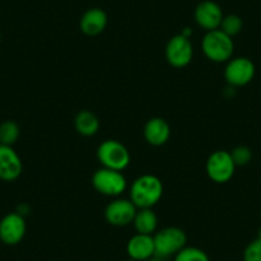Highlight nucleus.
Returning a JSON list of instances; mask_svg holds the SVG:
<instances>
[{"label":"nucleus","instance_id":"obj_4","mask_svg":"<svg viewBox=\"0 0 261 261\" xmlns=\"http://www.w3.org/2000/svg\"><path fill=\"white\" fill-rule=\"evenodd\" d=\"M96 156L101 167L114 170H124L130 163V154L127 147L117 140H105L99 145Z\"/></svg>","mask_w":261,"mask_h":261},{"label":"nucleus","instance_id":"obj_24","mask_svg":"<svg viewBox=\"0 0 261 261\" xmlns=\"http://www.w3.org/2000/svg\"><path fill=\"white\" fill-rule=\"evenodd\" d=\"M257 238H258V240L261 241V227H260V229H258V234H257Z\"/></svg>","mask_w":261,"mask_h":261},{"label":"nucleus","instance_id":"obj_13","mask_svg":"<svg viewBox=\"0 0 261 261\" xmlns=\"http://www.w3.org/2000/svg\"><path fill=\"white\" fill-rule=\"evenodd\" d=\"M170 125L160 117L150 118L144 127V137L151 146H163L170 139Z\"/></svg>","mask_w":261,"mask_h":261},{"label":"nucleus","instance_id":"obj_19","mask_svg":"<svg viewBox=\"0 0 261 261\" xmlns=\"http://www.w3.org/2000/svg\"><path fill=\"white\" fill-rule=\"evenodd\" d=\"M243 21L238 14H227L223 17V21L220 23L219 30H222L225 35L229 37H234L242 31Z\"/></svg>","mask_w":261,"mask_h":261},{"label":"nucleus","instance_id":"obj_11","mask_svg":"<svg viewBox=\"0 0 261 261\" xmlns=\"http://www.w3.org/2000/svg\"><path fill=\"white\" fill-rule=\"evenodd\" d=\"M223 9L213 0H204L195 9V21L205 31H213L220 27L223 21Z\"/></svg>","mask_w":261,"mask_h":261},{"label":"nucleus","instance_id":"obj_8","mask_svg":"<svg viewBox=\"0 0 261 261\" xmlns=\"http://www.w3.org/2000/svg\"><path fill=\"white\" fill-rule=\"evenodd\" d=\"M165 58L174 68H183L190 64L193 58V46L190 37L183 36L182 34L170 37L165 47Z\"/></svg>","mask_w":261,"mask_h":261},{"label":"nucleus","instance_id":"obj_20","mask_svg":"<svg viewBox=\"0 0 261 261\" xmlns=\"http://www.w3.org/2000/svg\"><path fill=\"white\" fill-rule=\"evenodd\" d=\"M174 261H210V258L201 248L186 246L174 256Z\"/></svg>","mask_w":261,"mask_h":261},{"label":"nucleus","instance_id":"obj_15","mask_svg":"<svg viewBox=\"0 0 261 261\" xmlns=\"http://www.w3.org/2000/svg\"><path fill=\"white\" fill-rule=\"evenodd\" d=\"M128 257L135 261H145L155 255L154 237L149 234L136 233L127 242Z\"/></svg>","mask_w":261,"mask_h":261},{"label":"nucleus","instance_id":"obj_22","mask_svg":"<svg viewBox=\"0 0 261 261\" xmlns=\"http://www.w3.org/2000/svg\"><path fill=\"white\" fill-rule=\"evenodd\" d=\"M243 261H261V241L258 238L246 246L243 251Z\"/></svg>","mask_w":261,"mask_h":261},{"label":"nucleus","instance_id":"obj_2","mask_svg":"<svg viewBox=\"0 0 261 261\" xmlns=\"http://www.w3.org/2000/svg\"><path fill=\"white\" fill-rule=\"evenodd\" d=\"M201 49L205 57L214 63H227L234 53V42L232 37L222 30H213L205 34L201 41Z\"/></svg>","mask_w":261,"mask_h":261},{"label":"nucleus","instance_id":"obj_16","mask_svg":"<svg viewBox=\"0 0 261 261\" xmlns=\"http://www.w3.org/2000/svg\"><path fill=\"white\" fill-rule=\"evenodd\" d=\"M74 128L81 136L91 137L97 134L100 128V120L91 110H81L74 118Z\"/></svg>","mask_w":261,"mask_h":261},{"label":"nucleus","instance_id":"obj_5","mask_svg":"<svg viewBox=\"0 0 261 261\" xmlns=\"http://www.w3.org/2000/svg\"><path fill=\"white\" fill-rule=\"evenodd\" d=\"M92 186L100 195L119 197L127 190V179L119 170L101 167L92 175Z\"/></svg>","mask_w":261,"mask_h":261},{"label":"nucleus","instance_id":"obj_12","mask_svg":"<svg viewBox=\"0 0 261 261\" xmlns=\"http://www.w3.org/2000/svg\"><path fill=\"white\" fill-rule=\"evenodd\" d=\"M23 170V164L13 146L0 144V180L13 182Z\"/></svg>","mask_w":261,"mask_h":261},{"label":"nucleus","instance_id":"obj_25","mask_svg":"<svg viewBox=\"0 0 261 261\" xmlns=\"http://www.w3.org/2000/svg\"><path fill=\"white\" fill-rule=\"evenodd\" d=\"M0 41H2V35H0Z\"/></svg>","mask_w":261,"mask_h":261},{"label":"nucleus","instance_id":"obj_18","mask_svg":"<svg viewBox=\"0 0 261 261\" xmlns=\"http://www.w3.org/2000/svg\"><path fill=\"white\" fill-rule=\"evenodd\" d=\"M21 129L14 120H6L0 124V144L13 146L19 139Z\"/></svg>","mask_w":261,"mask_h":261},{"label":"nucleus","instance_id":"obj_1","mask_svg":"<svg viewBox=\"0 0 261 261\" xmlns=\"http://www.w3.org/2000/svg\"><path fill=\"white\" fill-rule=\"evenodd\" d=\"M164 186L160 178L154 174H144L134 180L129 190V200L137 209H152L160 201Z\"/></svg>","mask_w":261,"mask_h":261},{"label":"nucleus","instance_id":"obj_6","mask_svg":"<svg viewBox=\"0 0 261 261\" xmlns=\"http://www.w3.org/2000/svg\"><path fill=\"white\" fill-rule=\"evenodd\" d=\"M255 64L246 57L232 58L227 62L224 79L230 87H242L250 84L255 77Z\"/></svg>","mask_w":261,"mask_h":261},{"label":"nucleus","instance_id":"obj_14","mask_svg":"<svg viewBox=\"0 0 261 261\" xmlns=\"http://www.w3.org/2000/svg\"><path fill=\"white\" fill-rule=\"evenodd\" d=\"M108 26V14L101 8H90L80 19V29L86 36L95 37L102 34Z\"/></svg>","mask_w":261,"mask_h":261},{"label":"nucleus","instance_id":"obj_23","mask_svg":"<svg viewBox=\"0 0 261 261\" xmlns=\"http://www.w3.org/2000/svg\"><path fill=\"white\" fill-rule=\"evenodd\" d=\"M145 261H167V260H165V258H163V257H159V256L154 255V256H151V257L147 258V260H145Z\"/></svg>","mask_w":261,"mask_h":261},{"label":"nucleus","instance_id":"obj_3","mask_svg":"<svg viewBox=\"0 0 261 261\" xmlns=\"http://www.w3.org/2000/svg\"><path fill=\"white\" fill-rule=\"evenodd\" d=\"M154 237L155 255L163 258L175 256L183 247L187 246V236L185 230L178 227H165L156 230Z\"/></svg>","mask_w":261,"mask_h":261},{"label":"nucleus","instance_id":"obj_21","mask_svg":"<svg viewBox=\"0 0 261 261\" xmlns=\"http://www.w3.org/2000/svg\"><path fill=\"white\" fill-rule=\"evenodd\" d=\"M229 152L232 155V159L234 162L236 167H245V165L250 164V162L252 160V151H251L250 147L245 146V145L234 147Z\"/></svg>","mask_w":261,"mask_h":261},{"label":"nucleus","instance_id":"obj_10","mask_svg":"<svg viewBox=\"0 0 261 261\" xmlns=\"http://www.w3.org/2000/svg\"><path fill=\"white\" fill-rule=\"evenodd\" d=\"M27 224L23 215L9 213L0 220V241L7 246H16L26 236Z\"/></svg>","mask_w":261,"mask_h":261},{"label":"nucleus","instance_id":"obj_9","mask_svg":"<svg viewBox=\"0 0 261 261\" xmlns=\"http://www.w3.org/2000/svg\"><path fill=\"white\" fill-rule=\"evenodd\" d=\"M137 207L134 202L128 199L115 197L112 202L105 207V220L114 227H125L134 223Z\"/></svg>","mask_w":261,"mask_h":261},{"label":"nucleus","instance_id":"obj_17","mask_svg":"<svg viewBox=\"0 0 261 261\" xmlns=\"http://www.w3.org/2000/svg\"><path fill=\"white\" fill-rule=\"evenodd\" d=\"M132 224L136 229V233L152 236L156 232L158 217L152 209H137Z\"/></svg>","mask_w":261,"mask_h":261},{"label":"nucleus","instance_id":"obj_7","mask_svg":"<svg viewBox=\"0 0 261 261\" xmlns=\"http://www.w3.org/2000/svg\"><path fill=\"white\" fill-rule=\"evenodd\" d=\"M236 164L229 151L218 150L206 160V173L215 183H227L234 175Z\"/></svg>","mask_w":261,"mask_h":261}]
</instances>
